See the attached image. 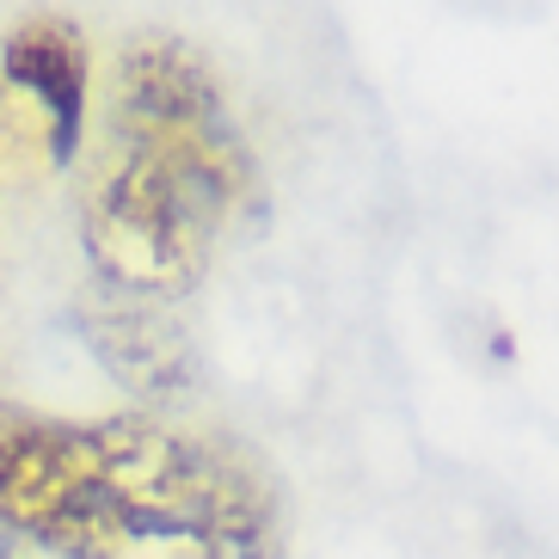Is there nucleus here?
<instances>
[{"label": "nucleus", "instance_id": "obj_5", "mask_svg": "<svg viewBox=\"0 0 559 559\" xmlns=\"http://www.w3.org/2000/svg\"><path fill=\"white\" fill-rule=\"evenodd\" d=\"M0 81L7 93L32 99L44 123V154L50 166H68L81 154L86 130V37L62 13H25L0 37Z\"/></svg>", "mask_w": 559, "mask_h": 559}, {"label": "nucleus", "instance_id": "obj_6", "mask_svg": "<svg viewBox=\"0 0 559 559\" xmlns=\"http://www.w3.org/2000/svg\"><path fill=\"white\" fill-rule=\"evenodd\" d=\"M0 559H13V547H7V528H0Z\"/></svg>", "mask_w": 559, "mask_h": 559}, {"label": "nucleus", "instance_id": "obj_3", "mask_svg": "<svg viewBox=\"0 0 559 559\" xmlns=\"http://www.w3.org/2000/svg\"><path fill=\"white\" fill-rule=\"evenodd\" d=\"M105 130H123L135 142H154L166 154H185V160L222 173L240 191H259V166L240 123H234V105L222 93V74L203 62L198 44H185L173 32H142L123 44L111 74V111H105Z\"/></svg>", "mask_w": 559, "mask_h": 559}, {"label": "nucleus", "instance_id": "obj_2", "mask_svg": "<svg viewBox=\"0 0 559 559\" xmlns=\"http://www.w3.org/2000/svg\"><path fill=\"white\" fill-rule=\"evenodd\" d=\"M259 191H240L222 173L105 130L81 191V247L93 283L142 301H179L210 271V252L234 210Z\"/></svg>", "mask_w": 559, "mask_h": 559}, {"label": "nucleus", "instance_id": "obj_1", "mask_svg": "<svg viewBox=\"0 0 559 559\" xmlns=\"http://www.w3.org/2000/svg\"><path fill=\"white\" fill-rule=\"evenodd\" d=\"M0 528L56 559H283L271 479L154 412L74 425L0 400Z\"/></svg>", "mask_w": 559, "mask_h": 559}, {"label": "nucleus", "instance_id": "obj_4", "mask_svg": "<svg viewBox=\"0 0 559 559\" xmlns=\"http://www.w3.org/2000/svg\"><path fill=\"white\" fill-rule=\"evenodd\" d=\"M86 332V350L105 362V376L117 388H130L142 406H166L198 388V350L185 338V326L166 313V301H142V296H117L99 289L81 296L74 308Z\"/></svg>", "mask_w": 559, "mask_h": 559}]
</instances>
